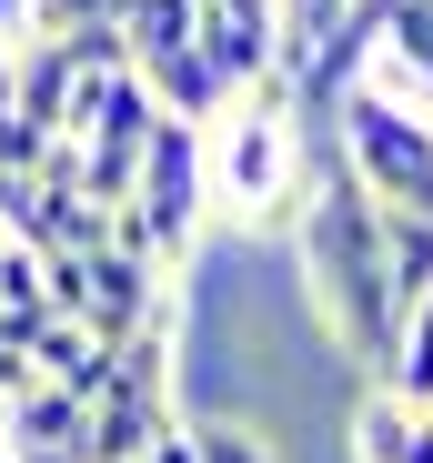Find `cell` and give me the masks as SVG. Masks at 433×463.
<instances>
[{
  "label": "cell",
  "mask_w": 433,
  "mask_h": 463,
  "mask_svg": "<svg viewBox=\"0 0 433 463\" xmlns=\"http://www.w3.org/2000/svg\"><path fill=\"white\" fill-rule=\"evenodd\" d=\"M0 433H11V393H0Z\"/></svg>",
  "instance_id": "d6986e66"
},
{
  "label": "cell",
  "mask_w": 433,
  "mask_h": 463,
  "mask_svg": "<svg viewBox=\"0 0 433 463\" xmlns=\"http://www.w3.org/2000/svg\"><path fill=\"white\" fill-rule=\"evenodd\" d=\"M212 182H222V202L262 212L272 232H293V212H303V131L282 111L232 101V131H222V151H212Z\"/></svg>",
  "instance_id": "277c9868"
},
{
  "label": "cell",
  "mask_w": 433,
  "mask_h": 463,
  "mask_svg": "<svg viewBox=\"0 0 433 463\" xmlns=\"http://www.w3.org/2000/svg\"><path fill=\"white\" fill-rule=\"evenodd\" d=\"M383 393H403V403H423L433 413V292H413L403 313H393V333H383Z\"/></svg>",
  "instance_id": "8fae6325"
},
{
  "label": "cell",
  "mask_w": 433,
  "mask_h": 463,
  "mask_svg": "<svg viewBox=\"0 0 433 463\" xmlns=\"http://www.w3.org/2000/svg\"><path fill=\"white\" fill-rule=\"evenodd\" d=\"M202 202H212V131L202 121H152V141L131 162V192L111 212L131 222V242L152 262H182L192 232H202Z\"/></svg>",
  "instance_id": "3957f363"
},
{
  "label": "cell",
  "mask_w": 433,
  "mask_h": 463,
  "mask_svg": "<svg viewBox=\"0 0 433 463\" xmlns=\"http://www.w3.org/2000/svg\"><path fill=\"white\" fill-rule=\"evenodd\" d=\"M293 252H303V292H313L333 353L343 363H383V333H393V302H383V202L353 182V162L333 151V131H303Z\"/></svg>",
  "instance_id": "6da1fadb"
},
{
  "label": "cell",
  "mask_w": 433,
  "mask_h": 463,
  "mask_svg": "<svg viewBox=\"0 0 433 463\" xmlns=\"http://www.w3.org/2000/svg\"><path fill=\"white\" fill-rule=\"evenodd\" d=\"M131 71H141V91L162 101V121H202V131H212V111H232V101H242L222 71H212L202 41H162V51H141Z\"/></svg>",
  "instance_id": "8992f818"
},
{
  "label": "cell",
  "mask_w": 433,
  "mask_h": 463,
  "mask_svg": "<svg viewBox=\"0 0 433 463\" xmlns=\"http://www.w3.org/2000/svg\"><path fill=\"white\" fill-rule=\"evenodd\" d=\"M141 463H192V433H182V423H172V433H162V443H152V453H141Z\"/></svg>",
  "instance_id": "e0dca14e"
},
{
  "label": "cell",
  "mask_w": 433,
  "mask_h": 463,
  "mask_svg": "<svg viewBox=\"0 0 433 463\" xmlns=\"http://www.w3.org/2000/svg\"><path fill=\"white\" fill-rule=\"evenodd\" d=\"M152 121H162V101L141 91V71H91L81 101H71V131H81L91 151H121V162H141Z\"/></svg>",
  "instance_id": "52a82bcc"
},
{
  "label": "cell",
  "mask_w": 433,
  "mask_h": 463,
  "mask_svg": "<svg viewBox=\"0 0 433 463\" xmlns=\"http://www.w3.org/2000/svg\"><path fill=\"white\" fill-rule=\"evenodd\" d=\"M373 61H393L403 81H413V101H433V0H393V11H383V41H373Z\"/></svg>",
  "instance_id": "5bb4252c"
},
{
  "label": "cell",
  "mask_w": 433,
  "mask_h": 463,
  "mask_svg": "<svg viewBox=\"0 0 433 463\" xmlns=\"http://www.w3.org/2000/svg\"><path fill=\"white\" fill-rule=\"evenodd\" d=\"M172 433V393H131V383H111V393L81 413V463H141Z\"/></svg>",
  "instance_id": "ba28073f"
},
{
  "label": "cell",
  "mask_w": 433,
  "mask_h": 463,
  "mask_svg": "<svg viewBox=\"0 0 433 463\" xmlns=\"http://www.w3.org/2000/svg\"><path fill=\"white\" fill-rule=\"evenodd\" d=\"M81 393H71V383H31V393H11V433L0 443H71L81 453Z\"/></svg>",
  "instance_id": "4fadbf2b"
},
{
  "label": "cell",
  "mask_w": 433,
  "mask_h": 463,
  "mask_svg": "<svg viewBox=\"0 0 433 463\" xmlns=\"http://www.w3.org/2000/svg\"><path fill=\"white\" fill-rule=\"evenodd\" d=\"M182 433H192V463H282L262 423H182Z\"/></svg>",
  "instance_id": "9a60e30c"
},
{
  "label": "cell",
  "mask_w": 433,
  "mask_h": 463,
  "mask_svg": "<svg viewBox=\"0 0 433 463\" xmlns=\"http://www.w3.org/2000/svg\"><path fill=\"white\" fill-rule=\"evenodd\" d=\"M323 131H333V151L353 162V182H363L383 212H423L433 222V111H413V101H393L373 81H353Z\"/></svg>",
  "instance_id": "7a4b0ae2"
},
{
  "label": "cell",
  "mask_w": 433,
  "mask_h": 463,
  "mask_svg": "<svg viewBox=\"0 0 433 463\" xmlns=\"http://www.w3.org/2000/svg\"><path fill=\"white\" fill-rule=\"evenodd\" d=\"M162 282H172V262H152L141 242H101V252H81V313L71 323H91L101 343H121L141 323H162Z\"/></svg>",
  "instance_id": "5b68a950"
},
{
  "label": "cell",
  "mask_w": 433,
  "mask_h": 463,
  "mask_svg": "<svg viewBox=\"0 0 433 463\" xmlns=\"http://www.w3.org/2000/svg\"><path fill=\"white\" fill-rule=\"evenodd\" d=\"M0 463H11V453H0Z\"/></svg>",
  "instance_id": "ffe728a7"
},
{
  "label": "cell",
  "mask_w": 433,
  "mask_h": 463,
  "mask_svg": "<svg viewBox=\"0 0 433 463\" xmlns=\"http://www.w3.org/2000/svg\"><path fill=\"white\" fill-rule=\"evenodd\" d=\"M81 81H91V71H81V51H71V41H21V51H11V101H21L41 131H71Z\"/></svg>",
  "instance_id": "9c48e42d"
},
{
  "label": "cell",
  "mask_w": 433,
  "mask_h": 463,
  "mask_svg": "<svg viewBox=\"0 0 433 463\" xmlns=\"http://www.w3.org/2000/svg\"><path fill=\"white\" fill-rule=\"evenodd\" d=\"M353 463H433V413L373 383V393L353 403Z\"/></svg>",
  "instance_id": "30bf717a"
},
{
  "label": "cell",
  "mask_w": 433,
  "mask_h": 463,
  "mask_svg": "<svg viewBox=\"0 0 433 463\" xmlns=\"http://www.w3.org/2000/svg\"><path fill=\"white\" fill-rule=\"evenodd\" d=\"M413 292H433V222L423 212H383V302L403 313Z\"/></svg>",
  "instance_id": "7c38bea8"
},
{
  "label": "cell",
  "mask_w": 433,
  "mask_h": 463,
  "mask_svg": "<svg viewBox=\"0 0 433 463\" xmlns=\"http://www.w3.org/2000/svg\"><path fill=\"white\" fill-rule=\"evenodd\" d=\"M0 453H11V463H81L71 443H0Z\"/></svg>",
  "instance_id": "2e32d148"
},
{
  "label": "cell",
  "mask_w": 433,
  "mask_h": 463,
  "mask_svg": "<svg viewBox=\"0 0 433 463\" xmlns=\"http://www.w3.org/2000/svg\"><path fill=\"white\" fill-rule=\"evenodd\" d=\"M0 41H31V0H0Z\"/></svg>",
  "instance_id": "ac0fdd59"
}]
</instances>
